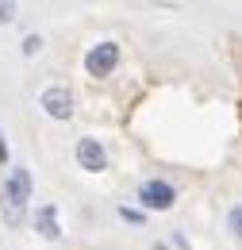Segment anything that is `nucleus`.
<instances>
[{
	"label": "nucleus",
	"mask_w": 242,
	"mask_h": 250,
	"mask_svg": "<svg viewBox=\"0 0 242 250\" xmlns=\"http://www.w3.org/2000/svg\"><path fill=\"white\" fill-rule=\"evenodd\" d=\"M31 200V173L20 166V169H12V177H8V185H4V219L16 227L20 219H23V208H27Z\"/></svg>",
	"instance_id": "obj_1"
},
{
	"label": "nucleus",
	"mask_w": 242,
	"mask_h": 250,
	"mask_svg": "<svg viewBox=\"0 0 242 250\" xmlns=\"http://www.w3.org/2000/svg\"><path fill=\"white\" fill-rule=\"evenodd\" d=\"M116 62H120V46H116V42H96L89 54H85V69H89V77H112Z\"/></svg>",
	"instance_id": "obj_2"
},
{
	"label": "nucleus",
	"mask_w": 242,
	"mask_h": 250,
	"mask_svg": "<svg viewBox=\"0 0 242 250\" xmlns=\"http://www.w3.org/2000/svg\"><path fill=\"white\" fill-rule=\"evenodd\" d=\"M139 200L154 208V212H165V208H173V200H177V188L165 185V181H146V185L139 188Z\"/></svg>",
	"instance_id": "obj_3"
},
{
	"label": "nucleus",
	"mask_w": 242,
	"mask_h": 250,
	"mask_svg": "<svg viewBox=\"0 0 242 250\" xmlns=\"http://www.w3.org/2000/svg\"><path fill=\"white\" fill-rule=\"evenodd\" d=\"M42 112L54 116V120H69V116H73V93H69V89H58V85L46 89V93H42Z\"/></svg>",
	"instance_id": "obj_4"
},
{
	"label": "nucleus",
	"mask_w": 242,
	"mask_h": 250,
	"mask_svg": "<svg viewBox=\"0 0 242 250\" xmlns=\"http://www.w3.org/2000/svg\"><path fill=\"white\" fill-rule=\"evenodd\" d=\"M77 162H81V169H92V173L108 169V154H104V146L96 139H81L77 143Z\"/></svg>",
	"instance_id": "obj_5"
},
{
	"label": "nucleus",
	"mask_w": 242,
	"mask_h": 250,
	"mask_svg": "<svg viewBox=\"0 0 242 250\" xmlns=\"http://www.w3.org/2000/svg\"><path fill=\"white\" fill-rule=\"evenodd\" d=\"M35 231L42 235V239H58L61 227H58V212L50 208V204H42L39 212H35Z\"/></svg>",
	"instance_id": "obj_6"
},
{
	"label": "nucleus",
	"mask_w": 242,
	"mask_h": 250,
	"mask_svg": "<svg viewBox=\"0 0 242 250\" xmlns=\"http://www.w3.org/2000/svg\"><path fill=\"white\" fill-rule=\"evenodd\" d=\"M227 227H231V231H235V235L242 239V204H235V208H231V216H227Z\"/></svg>",
	"instance_id": "obj_7"
},
{
	"label": "nucleus",
	"mask_w": 242,
	"mask_h": 250,
	"mask_svg": "<svg viewBox=\"0 0 242 250\" xmlns=\"http://www.w3.org/2000/svg\"><path fill=\"white\" fill-rule=\"evenodd\" d=\"M39 50H42V39H39V35H27V39H23V54H39Z\"/></svg>",
	"instance_id": "obj_8"
},
{
	"label": "nucleus",
	"mask_w": 242,
	"mask_h": 250,
	"mask_svg": "<svg viewBox=\"0 0 242 250\" xmlns=\"http://www.w3.org/2000/svg\"><path fill=\"white\" fill-rule=\"evenodd\" d=\"M120 216H123V219H127V223H139V219H142V216H139V212H131V208H123Z\"/></svg>",
	"instance_id": "obj_9"
},
{
	"label": "nucleus",
	"mask_w": 242,
	"mask_h": 250,
	"mask_svg": "<svg viewBox=\"0 0 242 250\" xmlns=\"http://www.w3.org/2000/svg\"><path fill=\"white\" fill-rule=\"evenodd\" d=\"M0 20H4V23L12 20V8H8V4H0Z\"/></svg>",
	"instance_id": "obj_10"
}]
</instances>
